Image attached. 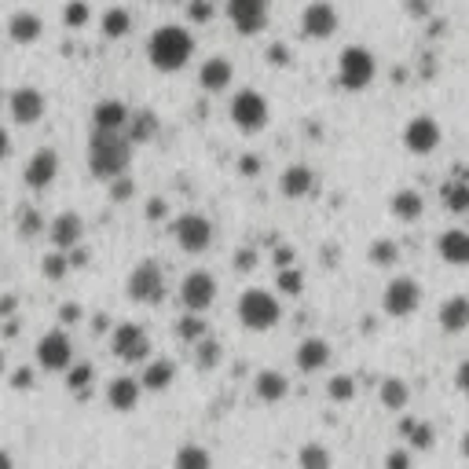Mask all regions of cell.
<instances>
[{
    "label": "cell",
    "mask_w": 469,
    "mask_h": 469,
    "mask_svg": "<svg viewBox=\"0 0 469 469\" xmlns=\"http://www.w3.org/2000/svg\"><path fill=\"white\" fill-rule=\"evenodd\" d=\"M173 382H176V363L173 360H150L143 367V378H140V385L147 392H166Z\"/></svg>",
    "instance_id": "28"
},
{
    "label": "cell",
    "mask_w": 469,
    "mask_h": 469,
    "mask_svg": "<svg viewBox=\"0 0 469 469\" xmlns=\"http://www.w3.org/2000/svg\"><path fill=\"white\" fill-rule=\"evenodd\" d=\"M8 110H12V117L19 125H37L44 117L48 103H44V96H41L34 85H22V88H15L12 96H8Z\"/></svg>",
    "instance_id": "16"
},
{
    "label": "cell",
    "mask_w": 469,
    "mask_h": 469,
    "mask_svg": "<svg viewBox=\"0 0 469 469\" xmlns=\"http://www.w3.org/2000/svg\"><path fill=\"white\" fill-rule=\"evenodd\" d=\"M337 12L330 0H311V4L301 12V34L311 37V41H327L334 37V29H337Z\"/></svg>",
    "instance_id": "13"
},
{
    "label": "cell",
    "mask_w": 469,
    "mask_h": 469,
    "mask_svg": "<svg viewBox=\"0 0 469 469\" xmlns=\"http://www.w3.org/2000/svg\"><path fill=\"white\" fill-rule=\"evenodd\" d=\"M154 133H158V117H154V110H136L129 117V129H125L129 143H147Z\"/></svg>",
    "instance_id": "33"
},
{
    "label": "cell",
    "mask_w": 469,
    "mask_h": 469,
    "mask_svg": "<svg viewBox=\"0 0 469 469\" xmlns=\"http://www.w3.org/2000/svg\"><path fill=\"white\" fill-rule=\"evenodd\" d=\"M88 19H92L88 0H67V8H62V22H67L70 29H81V26H88Z\"/></svg>",
    "instance_id": "42"
},
{
    "label": "cell",
    "mask_w": 469,
    "mask_h": 469,
    "mask_svg": "<svg viewBox=\"0 0 469 469\" xmlns=\"http://www.w3.org/2000/svg\"><path fill=\"white\" fill-rule=\"evenodd\" d=\"M400 433H403V441L411 444V451H433L436 448V429L422 418H403Z\"/></svg>",
    "instance_id": "29"
},
{
    "label": "cell",
    "mask_w": 469,
    "mask_h": 469,
    "mask_svg": "<svg viewBox=\"0 0 469 469\" xmlns=\"http://www.w3.org/2000/svg\"><path fill=\"white\" fill-rule=\"evenodd\" d=\"M221 356H224V349H221V341H216V337H206V341H198V345H195V363H198V370L221 367Z\"/></svg>",
    "instance_id": "37"
},
{
    "label": "cell",
    "mask_w": 469,
    "mask_h": 469,
    "mask_svg": "<svg viewBox=\"0 0 469 469\" xmlns=\"http://www.w3.org/2000/svg\"><path fill=\"white\" fill-rule=\"evenodd\" d=\"M264 59L271 62V67H290V44L271 41V44H268V52H264Z\"/></svg>",
    "instance_id": "46"
},
{
    "label": "cell",
    "mask_w": 469,
    "mask_h": 469,
    "mask_svg": "<svg viewBox=\"0 0 469 469\" xmlns=\"http://www.w3.org/2000/svg\"><path fill=\"white\" fill-rule=\"evenodd\" d=\"M173 469H213V455L202 444H180L173 455Z\"/></svg>",
    "instance_id": "31"
},
{
    "label": "cell",
    "mask_w": 469,
    "mask_h": 469,
    "mask_svg": "<svg viewBox=\"0 0 469 469\" xmlns=\"http://www.w3.org/2000/svg\"><path fill=\"white\" fill-rule=\"evenodd\" d=\"M436 254L455 268H465L469 264V231H462V228L444 231L441 239H436Z\"/></svg>",
    "instance_id": "24"
},
{
    "label": "cell",
    "mask_w": 469,
    "mask_h": 469,
    "mask_svg": "<svg viewBox=\"0 0 469 469\" xmlns=\"http://www.w3.org/2000/svg\"><path fill=\"white\" fill-rule=\"evenodd\" d=\"M228 114H231V121H235V129L246 133V136H257L264 125H268V117H271V114H268V100L261 96L257 88L235 92V100H231Z\"/></svg>",
    "instance_id": "5"
},
{
    "label": "cell",
    "mask_w": 469,
    "mask_h": 469,
    "mask_svg": "<svg viewBox=\"0 0 469 469\" xmlns=\"http://www.w3.org/2000/svg\"><path fill=\"white\" fill-rule=\"evenodd\" d=\"M385 469H411V451L408 448H392L385 455Z\"/></svg>",
    "instance_id": "48"
},
{
    "label": "cell",
    "mask_w": 469,
    "mask_h": 469,
    "mask_svg": "<svg viewBox=\"0 0 469 469\" xmlns=\"http://www.w3.org/2000/svg\"><path fill=\"white\" fill-rule=\"evenodd\" d=\"M279 290L290 294V297H297L304 290V275L297 268H283V271H279Z\"/></svg>",
    "instance_id": "43"
},
{
    "label": "cell",
    "mask_w": 469,
    "mask_h": 469,
    "mask_svg": "<svg viewBox=\"0 0 469 469\" xmlns=\"http://www.w3.org/2000/svg\"><path fill=\"white\" fill-rule=\"evenodd\" d=\"M92 378H96V367H92V363H74V367L67 370V389H70V392H77L81 400H88Z\"/></svg>",
    "instance_id": "36"
},
{
    "label": "cell",
    "mask_w": 469,
    "mask_h": 469,
    "mask_svg": "<svg viewBox=\"0 0 469 469\" xmlns=\"http://www.w3.org/2000/svg\"><path fill=\"white\" fill-rule=\"evenodd\" d=\"M400 261V246L392 239H378L370 246V264H378V268H392Z\"/></svg>",
    "instance_id": "40"
},
{
    "label": "cell",
    "mask_w": 469,
    "mask_h": 469,
    "mask_svg": "<svg viewBox=\"0 0 469 469\" xmlns=\"http://www.w3.org/2000/svg\"><path fill=\"white\" fill-rule=\"evenodd\" d=\"M48 239H52V246L59 249V254H70V249H77L81 239H85V221H81L74 209L59 213L55 221L48 224Z\"/></svg>",
    "instance_id": "17"
},
{
    "label": "cell",
    "mask_w": 469,
    "mask_h": 469,
    "mask_svg": "<svg viewBox=\"0 0 469 469\" xmlns=\"http://www.w3.org/2000/svg\"><path fill=\"white\" fill-rule=\"evenodd\" d=\"M110 352L121 363H150V337L140 323H117L110 330Z\"/></svg>",
    "instance_id": "7"
},
{
    "label": "cell",
    "mask_w": 469,
    "mask_h": 469,
    "mask_svg": "<svg viewBox=\"0 0 469 469\" xmlns=\"http://www.w3.org/2000/svg\"><path fill=\"white\" fill-rule=\"evenodd\" d=\"M92 330H96V334H107V330H110V316H103V311H100V316L92 319Z\"/></svg>",
    "instance_id": "60"
},
{
    "label": "cell",
    "mask_w": 469,
    "mask_h": 469,
    "mask_svg": "<svg viewBox=\"0 0 469 469\" xmlns=\"http://www.w3.org/2000/svg\"><path fill=\"white\" fill-rule=\"evenodd\" d=\"M279 316H283V308H279V297L271 290H261V287H249L242 290L239 297V323L246 330H271L279 323Z\"/></svg>",
    "instance_id": "3"
},
{
    "label": "cell",
    "mask_w": 469,
    "mask_h": 469,
    "mask_svg": "<svg viewBox=\"0 0 469 469\" xmlns=\"http://www.w3.org/2000/svg\"><path fill=\"white\" fill-rule=\"evenodd\" d=\"M166 213H169L166 198H147V209H143V216H147V221H162Z\"/></svg>",
    "instance_id": "52"
},
{
    "label": "cell",
    "mask_w": 469,
    "mask_h": 469,
    "mask_svg": "<svg viewBox=\"0 0 469 469\" xmlns=\"http://www.w3.org/2000/svg\"><path fill=\"white\" fill-rule=\"evenodd\" d=\"M8 150H12V140H8V129H4V125H0V162L8 158Z\"/></svg>",
    "instance_id": "59"
},
{
    "label": "cell",
    "mask_w": 469,
    "mask_h": 469,
    "mask_svg": "<svg viewBox=\"0 0 469 469\" xmlns=\"http://www.w3.org/2000/svg\"><path fill=\"white\" fill-rule=\"evenodd\" d=\"M455 385H458V392L462 396H469V356L458 363V370H455Z\"/></svg>",
    "instance_id": "55"
},
{
    "label": "cell",
    "mask_w": 469,
    "mask_h": 469,
    "mask_svg": "<svg viewBox=\"0 0 469 469\" xmlns=\"http://www.w3.org/2000/svg\"><path fill=\"white\" fill-rule=\"evenodd\" d=\"M133 162V143L125 133H92L88 140V169L100 180H117L125 176Z\"/></svg>",
    "instance_id": "2"
},
{
    "label": "cell",
    "mask_w": 469,
    "mask_h": 469,
    "mask_svg": "<svg viewBox=\"0 0 469 469\" xmlns=\"http://www.w3.org/2000/svg\"><path fill=\"white\" fill-rule=\"evenodd\" d=\"M187 15H191V22H206L213 15V4L209 0H191V4H187Z\"/></svg>",
    "instance_id": "50"
},
{
    "label": "cell",
    "mask_w": 469,
    "mask_h": 469,
    "mask_svg": "<svg viewBox=\"0 0 469 469\" xmlns=\"http://www.w3.org/2000/svg\"><path fill=\"white\" fill-rule=\"evenodd\" d=\"M41 271H44L48 283H59V279H67V271H70V257L52 249V254H44V261H41Z\"/></svg>",
    "instance_id": "39"
},
{
    "label": "cell",
    "mask_w": 469,
    "mask_h": 469,
    "mask_svg": "<svg viewBox=\"0 0 469 469\" xmlns=\"http://www.w3.org/2000/svg\"><path fill=\"white\" fill-rule=\"evenodd\" d=\"M12 389H19V392L34 389V370H29V367H19V370L12 374Z\"/></svg>",
    "instance_id": "51"
},
{
    "label": "cell",
    "mask_w": 469,
    "mask_h": 469,
    "mask_svg": "<svg viewBox=\"0 0 469 469\" xmlns=\"http://www.w3.org/2000/svg\"><path fill=\"white\" fill-rule=\"evenodd\" d=\"M389 209H392L396 221L415 224L418 216L425 213V198H422V191H415V187H403V191H396V195L389 198Z\"/></svg>",
    "instance_id": "26"
},
{
    "label": "cell",
    "mask_w": 469,
    "mask_h": 469,
    "mask_svg": "<svg viewBox=\"0 0 469 469\" xmlns=\"http://www.w3.org/2000/svg\"><path fill=\"white\" fill-rule=\"evenodd\" d=\"M327 396L334 403H349L356 396V378H349V374H334V378L327 382Z\"/></svg>",
    "instance_id": "41"
},
{
    "label": "cell",
    "mask_w": 469,
    "mask_h": 469,
    "mask_svg": "<svg viewBox=\"0 0 469 469\" xmlns=\"http://www.w3.org/2000/svg\"><path fill=\"white\" fill-rule=\"evenodd\" d=\"M275 264H279V271L294 268V249L290 246H275Z\"/></svg>",
    "instance_id": "56"
},
{
    "label": "cell",
    "mask_w": 469,
    "mask_h": 469,
    "mask_svg": "<svg viewBox=\"0 0 469 469\" xmlns=\"http://www.w3.org/2000/svg\"><path fill=\"white\" fill-rule=\"evenodd\" d=\"M41 29H44V22H41L37 12H15V15L8 19V37H12L15 44H34V41L41 37Z\"/></svg>",
    "instance_id": "27"
},
{
    "label": "cell",
    "mask_w": 469,
    "mask_h": 469,
    "mask_svg": "<svg viewBox=\"0 0 469 469\" xmlns=\"http://www.w3.org/2000/svg\"><path fill=\"white\" fill-rule=\"evenodd\" d=\"M85 319V308L77 304V301H62L59 304V323L62 327H74V323H81Z\"/></svg>",
    "instance_id": "45"
},
{
    "label": "cell",
    "mask_w": 469,
    "mask_h": 469,
    "mask_svg": "<svg viewBox=\"0 0 469 469\" xmlns=\"http://www.w3.org/2000/svg\"><path fill=\"white\" fill-rule=\"evenodd\" d=\"M254 396H257L261 403H279V400H287V396H290L287 374H279V370H261L257 378H254Z\"/></svg>",
    "instance_id": "25"
},
{
    "label": "cell",
    "mask_w": 469,
    "mask_h": 469,
    "mask_svg": "<svg viewBox=\"0 0 469 469\" xmlns=\"http://www.w3.org/2000/svg\"><path fill=\"white\" fill-rule=\"evenodd\" d=\"M0 469H15V462H12V455L4 448H0Z\"/></svg>",
    "instance_id": "61"
},
{
    "label": "cell",
    "mask_w": 469,
    "mask_h": 469,
    "mask_svg": "<svg viewBox=\"0 0 469 469\" xmlns=\"http://www.w3.org/2000/svg\"><path fill=\"white\" fill-rule=\"evenodd\" d=\"M378 396H382V408L403 411V408H408V400H411V389H408V382H403V378H385L378 385Z\"/></svg>",
    "instance_id": "32"
},
{
    "label": "cell",
    "mask_w": 469,
    "mask_h": 469,
    "mask_svg": "<svg viewBox=\"0 0 469 469\" xmlns=\"http://www.w3.org/2000/svg\"><path fill=\"white\" fill-rule=\"evenodd\" d=\"M374 74H378V59H374L370 48L363 44H349L345 52H341L337 59V85L349 88V92H360L374 81Z\"/></svg>",
    "instance_id": "4"
},
{
    "label": "cell",
    "mask_w": 469,
    "mask_h": 469,
    "mask_svg": "<svg viewBox=\"0 0 469 469\" xmlns=\"http://www.w3.org/2000/svg\"><path fill=\"white\" fill-rule=\"evenodd\" d=\"M228 19L239 34L254 37L268 26V0H228Z\"/></svg>",
    "instance_id": "14"
},
{
    "label": "cell",
    "mask_w": 469,
    "mask_h": 469,
    "mask_svg": "<svg viewBox=\"0 0 469 469\" xmlns=\"http://www.w3.org/2000/svg\"><path fill=\"white\" fill-rule=\"evenodd\" d=\"M133 195H136V180H133V176L110 180V198H114V202H129Z\"/></svg>",
    "instance_id": "44"
},
{
    "label": "cell",
    "mask_w": 469,
    "mask_h": 469,
    "mask_svg": "<svg viewBox=\"0 0 469 469\" xmlns=\"http://www.w3.org/2000/svg\"><path fill=\"white\" fill-rule=\"evenodd\" d=\"M173 330H176V337L183 341V345H191V349L198 345V341H206V337H209V323H206L202 316H195V311H183V316L176 319V327H173Z\"/></svg>",
    "instance_id": "30"
},
{
    "label": "cell",
    "mask_w": 469,
    "mask_h": 469,
    "mask_svg": "<svg viewBox=\"0 0 469 469\" xmlns=\"http://www.w3.org/2000/svg\"><path fill=\"white\" fill-rule=\"evenodd\" d=\"M297 465L301 469H330V451L323 444H304L297 451Z\"/></svg>",
    "instance_id": "38"
},
{
    "label": "cell",
    "mask_w": 469,
    "mask_h": 469,
    "mask_svg": "<svg viewBox=\"0 0 469 469\" xmlns=\"http://www.w3.org/2000/svg\"><path fill=\"white\" fill-rule=\"evenodd\" d=\"M67 257H70V268H81V264L88 261V249H81V246H77V249H70Z\"/></svg>",
    "instance_id": "58"
},
{
    "label": "cell",
    "mask_w": 469,
    "mask_h": 469,
    "mask_svg": "<svg viewBox=\"0 0 469 469\" xmlns=\"http://www.w3.org/2000/svg\"><path fill=\"white\" fill-rule=\"evenodd\" d=\"M441 198L448 209H469V176H451L441 187Z\"/></svg>",
    "instance_id": "34"
},
{
    "label": "cell",
    "mask_w": 469,
    "mask_h": 469,
    "mask_svg": "<svg viewBox=\"0 0 469 469\" xmlns=\"http://www.w3.org/2000/svg\"><path fill=\"white\" fill-rule=\"evenodd\" d=\"M15 308H19V297H15V294H4V297H0V316H12Z\"/></svg>",
    "instance_id": "57"
},
{
    "label": "cell",
    "mask_w": 469,
    "mask_h": 469,
    "mask_svg": "<svg viewBox=\"0 0 469 469\" xmlns=\"http://www.w3.org/2000/svg\"><path fill=\"white\" fill-rule=\"evenodd\" d=\"M125 294H129L136 304H162V297H166V275H162L158 261H140L129 271Z\"/></svg>",
    "instance_id": "6"
},
{
    "label": "cell",
    "mask_w": 469,
    "mask_h": 469,
    "mask_svg": "<svg viewBox=\"0 0 469 469\" xmlns=\"http://www.w3.org/2000/svg\"><path fill=\"white\" fill-rule=\"evenodd\" d=\"M462 455H465V458H469V433H465V436H462Z\"/></svg>",
    "instance_id": "63"
},
{
    "label": "cell",
    "mask_w": 469,
    "mask_h": 469,
    "mask_svg": "<svg viewBox=\"0 0 469 469\" xmlns=\"http://www.w3.org/2000/svg\"><path fill=\"white\" fill-rule=\"evenodd\" d=\"M441 140H444V129L433 114H415L408 121V129H403V147H408L411 154H433L436 147H441Z\"/></svg>",
    "instance_id": "12"
},
{
    "label": "cell",
    "mask_w": 469,
    "mask_h": 469,
    "mask_svg": "<svg viewBox=\"0 0 469 469\" xmlns=\"http://www.w3.org/2000/svg\"><path fill=\"white\" fill-rule=\"evenodd\" d=\"M191 52H195L191 29H183V26H176V22L158 26V29L150 34V41H147V59H150V67L162 70V74L183 70L187 59H191Z\"/></svg>",
    "instance_id": "1"
},
{
    "label": "cell",
    "mask_w": 469,
    "mask_h": 469,
    "mask_svg": "<svg viewBox=\"0 0 469 469\" xmlns=\"http://www.w3.org/2000/svg\"><path fill=\"white\" fill-rule=\"evenodd\" d=\"M235 268L239 271H254L257 268V249H249V246L235 249Z\"/></svg>",
    "instance_id": "49"
},
{
    "label": "cell",
    "mask_w": 469,
    "mask_h": 469,
    "mask_svg": "<svg viewBox=\"0 0 469 469\" xmlns=\"http://www.w3.org/2000/svg\"><path fill=\"white\" fill-rule=\"evenodd\" d=\"M231 81H235V62L228 55H209L198 67V85L206 92H224L231 88Z\"/></svg>",
    "instance_id": "19"
},
{
    "label": "cell",
    "mask_w": 469,
    "mask_h": 469,
    "mask_svg": "<svg viewBox=\"0 0 469 469\" xmlns=\"http://www.w3.org/2000/svg\"><path fill=\"white\" fill-rule=\"evenodd\" d=\"M330 345L323 337H304L301 345H297V352H294V363H297V370H304V374H319L323 367H330Z\"/></svg>",
    "instance_id": "20"
},
{
    "label": "cell",
    "mask_w": 469,
    "mask_h": 469,
    "mask_svg": "<svg viewBox=\"0 0 469 469\" xmlns=\"http://www.w3.org/2000/svg\"><path fill=\"white\" fill-rule=\"evenodd\" d=\"M133 29V15L125 12V8H107L103 12V37H110V41H121L125 34Z\"/></svg>",
    "instance_id": "35"
},
{
    "label": "cell",
    "mask_w": 469,
    "mask_h": 469,
    "mask_svg": "<svg viewBox=\"0 0 469 469\" xmlns=\"http://www.w3.org/2000/svg\"><path fill=\"white\" fill-rule=\"evenodd\" d=\"M213 301H216V279L209 271H187L183 283H180V304H183V311H195V316H202Z\"/></svg>",
    "instance_id": "11"
},
{
    "label": "cell",
    "mask_w": 469,
    "mask_h": 469,
    "mask_svg": "<svg viewBox=\"0 0 469 469\" xmlns=\"http://www.w3.org/2000/svg\"><path fill=\"white\" fill-rule=\"evenodd\" d=\"M418 304H422V287L415 283L411 275H396V279H389V287H385V294H382L385 316H392V319H408V316H415V311H418Z\"/></svg>",
    "instance_id": "8"
},
{
    "label": "cell",
    "mask_w": 469,
    "mask_h": 469,
    "mask_svg": "<svg viewBox=\"0 0 469 469\" xmlns=\"http://www.w3.org/2000/svg\"><path fill=\"white\" fill-rule=\"evenodd\" d=\"M4 367H8V360H4V349H0V374H4Z\"/></svg>",
    "instance_id": "64"
},
{
    "label": "cell",
    "mask_w": 469,
    "mask_h": 469,
    "mask_svg": "<svg viewBox=\"0 0 469 469\" xmlns=\"http://www.w3.org/2000/svg\"><path fill=\"white\" fill-rule=\"evenodd\" d=\"M55 176H59V150L55 147H41L29 154V162L22 169V180L29 191H44V187H52Z\"/></svg>",
    "instance_id": "15"
},
{
    "label": "cell",
    "mask_w": 469,
    "mask_h": 469,
    "mask_svg": "<svg viewBox=\"0 0 469 469\" xmlns=\"http://www.w3.org/2000/svg\"><path fill=\"white\" fill-rule=\"evenodd\" d=\"M239 173L242 176H257L261 173V158H257V154H242V158H239Z\"/></svg>",
    "instance_id": "54"
},
{
    "label": "cell",
    "mask_w": 469,
    "mask_h": 469,
    "mask_svg": "<svg viewBox=\"0 0 469 469\" xmlns=\"http://www.w3.org/2000/svg\"><path fill=\"white\" fill-rule=\"evenodd\" d=\"M436 319H441V330L444 334H462L469 330V297L465 294H455L441 304V311H436Z\"/></svg>",
    "instance_id": "23"
},
{
    "label": "cell",
    "mask_w": 469,
    "mask_h": 469,
    "mask_svg": "<svg viewBox=\"0 0 469 469\" xmlns=\"http://www.w3.org/2000/svg\"><path fill=\"white\" fill-rule=\"evenodd\" d=\"M173 239L183 254H206L213 242V224L202 213H180L173 221Z\"/></svg>",
    "instance_id": "9"
},
{
    "label": "cell",
    "mask_w": 469,
    "mask_h": 469,
    "mask_svg": "<svg viewBox=\"0 0 469 469\" xmlns=\"http://www.w3.org/2000/svg\"><path fill=\"white\" fill-rule=\"evenodd\" d=\"M15 334H19V319H8L4 323V337H15Z\"/></svg>",
    "instance_id": "62"
},
{
    "label": "cell",
    "mask_w": 469,
    "mask_h": 469,
    "mask_svg": "<svg viewBox=\"0 0 469 469\" xmlns=\"http://www.w3.org/2000/svg\"><path fill=\"white\" fill-rule=\"evenodd\" d=\"M408 15L411 19H429L433 15V0H408Z\"/></svg>",
    "instance_id": "53"
},
{
    "label": "cell",
    "mask_w": 469,
    "mask_h": 469,
    "mask_svg": "<svg viewBox=\"0 0 469 469\" xmlns=\"http://www.w3.org/2000/svg\"><path fill=\"white\" fill-rule=\"evenodd\" d=\"M37 363L52 374L59 370H70L74 367V341L67 330H48L41 341H37Z\"/></svg>",
    "instance_id": "10"
},
{
    "label": "cell",
    "mask_w": 469,
    "mask_h": 469,
    "mask_svg": "<svg viewBox=\"0 0 469 469\" xmlns=\"http://www.w3.org/2000/svg\"><path fill=\"white\" fill-rule=\"evenodd\" d=\"M279 191H283L287 198H308L311 191H316V173H311L308 166H287V173L279 176Z\"/></svg>",
    "instance_id": "22"
},
{
    "label": "cell",
    "mask_w": 469,
    "mask_h": 469,
    "mask_svg": "<svg viewBox=\"0 0 469 469\" xmlns=\"http://www.w3.org/2000/svg\"><path fill=\"white\" fill-rule=\"evenodd\" d=\"M129 107L121 100H100L92 107V133H125L129 129Z\"/></svg>",
    "instance_id": "18"
},
{
    "label": "cell",
    "mask_w": 469,
    "mask_h": 469,
    "mask_svg": "<svg viewBox=\"0 0 469 469\" xmlns=\"http://www.w3.org/2000/svg\"><path fill=\"white\" fill-rule=\"evenodd\" d=\"M19 228H22V235H26V239H34V235L44 228L41 213H37V209H22V224H19Z\"/></svg>",
    "instance_id": "47"
},
{
    "label": "cell",
    "mask_w": 469,
    "mask_h": 469,
    "mask_svg": "<svg viewBox=\"0 0 469 469\" xmlns=\"http://www.w3.org/2000/svg\"><path fill=\"white\" fill-rule=\"evenodd\" d=\"M140 392H143V385L133 378V374H117V378L107 385V403L114 411H136Z\"/></svg>",
    "instance_id": "21"
}]
</instances>
